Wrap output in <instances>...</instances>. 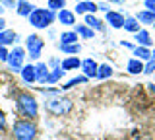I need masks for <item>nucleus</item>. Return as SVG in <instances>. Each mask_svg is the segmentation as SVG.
I'll return each instance as SVG.
<instances>
[{
	"instance_id": "f257e3e1",
	"label": "nucleus",
	"mask_w": 155,
	"mask_h": 140,
	"mask_svg": "<svg viewBox=\"0 0 155 140\" xmlns=\"http://www.w3.org/2000/svg\"><path fill=\"white\" fill-rule=\"evenodd\" d=\"M16 109H18V113L21 115V117H25V119H35L37 113H39L37 99L33 97L31 94H27V91L18 94V97H16Z\"/></svg>"
},
{
	"instance_id": "f03ea898",
	"label": "nucleus",
	"mask_w": 155,
	"mask_h": 140,
	"mask_svg": "<svg viewBox=\"0 0 155 140\" xmlns=\"http://www.w3.org/2000/svg\"><path fill=\"white\" fill-rule=\"evenodd\" d=\"M45 109L48 113L56 115V117H62V115H68L72 111V99L62 97L60 94H52L51 97H47V101H45Z\"/></svg>"
},
{
	"instance_id": "7ed1b4c3",
	"label": "nucleus",
	"mask_w": 155,
	"mask_h": 140,
	"mask_svg": "<svg viewBox=\"0 0 155 140\" xmlns=\"http://www.w3.org/2000/svg\"><path fill=\"white\" fill-rule=\"evenodd\" d=\"M12 132L16 140H35L37 127L31 119H18L12 127Z\"/></svg>"
},
{
	"instance_id": "20e7f679",
	"label": "nucleus",
	"mask_w": 155,
	"mask_h": 140,
	"mask_svg": "<svg viewBox=\"0 0 155 140\" xmlns=\"http://www.w3.org/2000/svg\"><path fill=\"white\" fill-rule=\"evenodd\" d=\"M54 20H56L54 12L48 10V8L47 10L45 8H35V10L29 14V23H31L33 27H37V29H47Z\"/></svg>"
},
{
	"instance_id": "39448f33",
	"label": "nucleus",
	"mask_w": 155,
	"mask_h": 140,
	"mask_svg": "<svg viewBox=\"0 0 155 140\" xmlns=\"http://www.w3.org/2000/svg\"><path fill=\"white\" fill-rule=\"evenodd\" d=\"M43 47H45V41L41 39L39 35H29L27 39H25V49L29 53V59L31 60H37L39 56H41V53H43Z\"/></svg>"
},
{
	"instance_id": "423d86ee",
	"label": "nucleus",
	"mask_w": 155,
	"mask_h": 140,
	"mask_svg": "<svg viewBox=\"0 0 155 140\" xmlns=\"http://www.w3.org/2000/svg\"><path fill=\"white\" fill-rule=\"evenodd\" d=\"M23 59H25V51L21 47H16L14 51H10L8 55V66L12 72H21L23 68Z\"/></svg>"
},
{
	"instance_id": "0eeeda50",
	"label": "nucleus",
	"mask_w": 155,
	"mask_h": 140,
	"mask_svg": "<svg viewBox=\"0 0 155 140\" xmlns=\"http://www.w3.org/2000/svg\"><path fill=\"white\" fill-rule=\"evenodd\" d=\"M107 23H109L110 27H114V29H120V27L124 26V16L120 12L109 10V12H107Z\"/></svg>"
},
{
	"instance_id": "6e6552de",
	"label": "nucleus",
	"mask_w": 155,
	"mask_h": 140,
	"mask_svg": "<svg viewBox=\"0 0 155 140\" xmlns=\"http://www.w3.org/2000/svg\"><path fill=\"white\" fill-rule=\"evenodd\" d=\"M19 41V35L16 31H12V29H4V31H0V45L2 47H8V45H12V43H18Z\"/></svg>"
},
{
	"instance_id": "1a4fd4ad",
	"label": "nucleus",
	"mask_w": 155,
	"mask_h": 140,
	"mask_svg": "<svg viewBox=\"0 0 155 140\" xmlns=\"http://www.w3.org/2000/svg\"><path fill=\"white\" fill-rule=\"evenodd\" d=\"M97 68H99V64H97L93 59L81 60V70H84V74L87 76V78H93V76H97Z\"/></svg>"
},
{
	"instance_id": "9d476101",
	"label": "nucleus",
	"mask_w": 155,
	"mask_h": 140,
	"mask_svg": "<svg viewBox=\"0 0 155 140\" xmlns=\"http://www.w3.org/2000/svg\"><path fill=\"white\" fill-rule=\"evenodd\" d=\"M95 10H99V8H97V4L93 0H81V2L76 4V12L78 14H93Z\"/></svg>"
},
{
	"instance_id": "9b49d317",
	"label": "nucleus",
	"mask_w": 155,
	"mask_h": 140,
	"mask_svg": "<svg viewBox=\"0 0 155 140\" xmlns=\"http://www.w3.org/2000/svg\"><path fill=\"white\" fill-rule=\"evenodd\" d=\"M21 78L25 84H33V82H37V74H35V66L33 64H23V68H21Z\"/></svg>"
},
{
	"instance_id": "f8f14e48",
	"label": "nucleus",
	"mask_w": 155,
	"mask_h": 140,
	"mask_svg": "<svg viewBox=\"0 0 155 140\" xmlns=\"http://www.w3.org/2000/svg\"><path fill=\"white\" fill-rule=\"evenodd\" d=\"M56 20L62 23V26H74L76 23V14L74 12H70V10H60L58 12V16H56Z\"/></svg>"
},
{
	"instance_id": "ddd939ff",
	"label": "nucleus",
	"mask_w": 155,
	"mask_h": 140,
	"mask_svg": "<svg viewBox=\"0 0 155 140\" xmlns=\"http://www.w3.org/2000/svg\"><path fill=\"white\" fill-rule=\"evenodd\" d=\"M33 10H35V6H33L31 2H27V0H18V4H16L18 16H25V18H29V14H31Z\"/></svg>"
},
{
	"instance_id": "4468645a",
	"label": "nucleus",
	"mask_w": 155,
	"mask_h": 140,
	"mask_svg": "<svg viewBox=\"0 0 155 140\" xmlns=\"http://www.w3.org/2000/svg\"><path fill=\"white\" fill-rule=\"evenodd\" d=\"M134 39L138 41V45H140V47H149V45L153 43L151 35H149V31H145V29L136 31V33H134Z\"/></svg>"
},
{
	"instance_id": "2eb2a0df",
	"label": "nucleus",
	"mask_w": 155,
	"mask_h": 140,
	"mask_svg": "<svg viewBox=\"0 0 155 140\" xmlns=\"http://www.w3.org/2000/svg\"><path fill=\"white\" fill-rule=\"evenodd\" d=\"M85 26L91 27L93 31H105V23L101 20H97L93 14H85Z\"/></svg>"
},
{
	"instance_id": "dca6fc26",
	"label": "nucleus",
	"mask_w": 155,
	"mask_h": 140,
	"mask_svg": "<svg viewBox=\"0 0 155 140\" xmlns=\"http://www.w3.org/2000/svg\"><path fill=\"white\" fill-rule=\"evenodd\" d=\"M80 66H81V60L78 59V56H68V59H64L60 62V68L64 72L66 70H76V68H80Z\"/></svg>"
},
{
	"instance_id": "f3484780",
	"label": "nucleus",
	"mask_w": 155,
	"mask_h": 140,
	"mask_svg": "<svg viewBox=\"0 0 155 140\" xmlns=\"http://www.w3.org/2000/svg\"><path fill=\"white\" fill-rule=\"evenodd\" d=\"M48 66L45 62H39L35 64V74H37V82H41V84H47V78H48Z\"/></svg>"
},
{
	"instance_id": "a211bd4d",
	"label": "nucleus",
	"mask_w": 155,
	"mask_h": 140,
	"mask_svg": "<svg viewBox=\"0 0 155 140\" xmlns=\"http://www.w3.org/2000/svg\"><path fill=\"white\" fill-rule=\"evenodd\" d=\"M136 20L140 23H147V26H153L155 23V12H149V10H142L136 14Z\"/></svg>"
},
{
	"instance_id": "6ab92c4d",
	"label": "nucleus",
	"mask_w": 155,
	"mask_h": 140,
	"mask_svg": "<svg viewBox=\"0 0 155 140\" xmlns=\"http://www.w3.org/2000/svg\"><path fill=\"white\" fill-rule=\"evenodd\" d=\"M126 68H128L130 74H140V72H143V62L138 60V59H130L128 64H126Z\"/></svg>"
},
{
	"instance_id": "aec40b11",
	"label": "nucleus",
	"mask_w": 155,
	"mask_h": 140,
	"mask_svg": "<svg viewBox=\"0 0 155 140\" xmlns=\"http://www.w3.org/2000/svg\"><path fill=\"white\" fill-rule=\"evenodd\" d=\"M76 33H78V37H84V39H93V35H95V31L91 29V27H87L85 23L78 26L76 27Z\"/></svg>"
},
{
	"instance_id": "412c9836",
	"label": "nucleus",
	"mask_w": 155,
	"mask_h": 140,
	"mask_svg": "<svg viewBox=\"0 0 155 140\" xmlns=\"http://www.w3.org/2000/svg\"><path fill=\"white\" fill-rule=\"evenodd\" d=\"M124 29L126 31H130V33H136V31H140V22L136 20V18H124Z\"/></svg>"
},
{
	"instance_id": "4be33fe9",
	"label": "nucleus",
	"mask_w": 155,
	"mask_h": 140,
	"mask_svg": "<svg viewBox=\"0 0 155 140\" xmlns=\"http://www.w3.org/2000/svg\"><path fill=\"white\" fill-rule=\"evenodd\" d=\"M72 43H78V33L76 31H64L60 35V45H72Z\"/></svg>"
},
{
	"instance_id": "5701e85b",
	"label": "nucleus",
	"mask_w": 155,
	"mask_h": 140,
	"mask_svg": "<svg viewBox=\"0 0 155 140\" xmlns=\"http://www.w3.org/2000/svg\"><path fill=\"white\" fill-rule=\"evenodd\" d=\"M134 55L138 60H147L149 56H151V51H149V47H134Z\"/></svg>"
},
{
	"instance_id": "b1692460",
	"label": "nucleus",
	"mask_w": 155,
	"mask_h": 140,
	"mask_svg": "<svg viewBox=\"0 0 155 140\" xmlns=\"http://www.w3.org/2000/svg\"><path fill=\"white\" fill-rule=\"evenodd\" d=\"M64 76V70L58 66V68H52V72H48V78H47V84H56L58 80Z\"/></svg>"
},
{
	"instance_id": "393cba45",
	"label": "nucleus",
	"mask_w": 155,
	"mask_h": 140,
	"mask_svg": "<svg viewBox=\"0 0 155 140\" xmlns=\"http://www.w3.org/2000/svg\"><path fill=\"white\" fill-rule=\"evenodd\" d=\"M109 76H113V66L110 64H101L99 68H97V78L105 80V78H109Z\"/></svg>"
},
{
	"instance_id": "a878e982",
	"label": "nucleus",
	"mask_w": 155,
	"mask_h": 140,
	"mask_svg": "<svg viewBox=\"0 0 155 140\" xmlns=\"http://www.w3.org/2000/svg\"><path fill=\"white\" fill-rule=\"evenodd\" d=\"M143 74H155V51H151V56L143 64Z\"/></svg>"
},
{
	"instance_id": "bb28decb",
	"label": "nucleus",
	"mask_w": 155,
	"mask_h": 140,
	"mask_svg": "<svg viewBox=\"0 0 155 140\" xmlns=\"http://www.w3.org/2000/svg\"><path fill=\"white\" fill-rule=\"evenodd\" d=\"M48 10H52V12H60V10H64L66 8V0H48Z\"/></svg>"
},
{
	"instance_id": "cd10ccee",
	"label": "nucleus",
	"mask_w": 155,
	"mask_h": 140,
	"mask_svg": "<svg viewBox=\"0 0 155 140\" xmlns=\"http://www.w3.org/2000/svg\"><path fill=\"white\" fill-rule=\"evenodd\" d=\"M84 82H87V76H76V78L68 80L66 84L62 86V90H70V88H74V86H78V84H84Z\"/></svg>"
},
{
	"instance_id": "c85d7f7f",
	"label": "nucleus",
	"mask_w": 155,
	"mask_h": 140,
	"mask_svg": "<svg viewBox=\"0 0 155 140\" xmlns=\"http://www.w3.org/2000/svg\"><path fill=\"white\" fill-rule=\"evenodd\" d=\"M60 49H62V53L74 55V53H80L81 51V47H80V43H72V45H60Z\"/></svg>"
},
{
	"instance_id": "c756f323",
	"label": "nucleus",
	"mask_w": 155,
	"mask_h": 140,
	"mask_svg": "<svg viewBox=\"0 0 155 140\" xmlns=\"http://www.w3.org/2000/svg\"><path fill=\"white\" fill-rule=\"evenodd\" d=\"M8 55H10V53H8V49H6V47H2V45H0V62H8Z\"/></svg>"
},
{
	"instance_id": "7c9ffc66",
	"label": "nucleus",
	"mask_w": 155,
	"mask_h": 140,
	"mask_svg": "<svg viewBox=\"0 0 155 140\" xmlns=\"http://www.w3.org/2000/svg\"><path fill=\"white\" fill-rule=\"evenodd\" d=\"M0 4H2L4 8H14L18 4V0H0Z\"/></svg>"
},
{
	"instance_id": "2f4dec72",
	"label": "nucleus",
	"mask_w": 155,
	"mask_h": 140,
	"mask_svg": "<svg viewBox=\"0 0 155 140\" xmlns=\"http://www.w3.org/2000/svg\"><path fill=\"white\" fill-rule=\"evenodd\" d=\"M4 128H6V115L0 111V132H4Z\"/></svg>"
},
{
	"instance_id": "473e14b6",
	"label": "nucleus",
	"mask_w": 155,
	"mask_h": 140,
	"mask_svg": "<svg viewBox=\"0 0 155 140\" xmlns=\"http://www.w3.org/2000/svg\"><path fill=\"white\" fill-rule=\"evenodd\" d=\"M145 10L155 12V0H145Z\"/></svg>"
},
{
	"instance_id": "72a5a7b5",
	"label": "nucleus",
	"mask_w": 155,
	"mask_h": 140,
	"mask_svg": "<svg viewBox=\"0 0 155 140\" xmlns=\"http://www.w3.org/2000/svg\"><path fill=\"white\" fill-rule=\"evenodd\" d=\"M97 8H99V10H103V12H109V6H107V2H101V4H97Z\"/></svg>"
},
{
	"instance_id": "f704fd0d",
	"label": "nucleus",
	"mask_w": 155,
	"mask_h": 140,
	"mask_svg": "<svg viewBox=\"0 0 155 140\" xmlns=\"http://www.w3.org/2000/svg\"><path fill=\"white\" fill-rule=\"evenodd\" d=\"M51 66H52V68H58V66H60V60H58V59H51Z\"/></svg>"
},
{
	"instance_id": "c9c22d12",
	"label": "nucleus",
	"mask_w": 155,
	"mask_h": 140,
	"mask_svg": "<svg viewBox=\"0 0 155 140\" xmlns=\"http://www.w3.org/2000/svg\"><path fill=\"white\" fill-rule=\"evenodd\" d=\"M4 29H6V20L0 18V31H4Z\"/></svg>"
},
{
	"instance_id": "e433bc0d",
	"label": "nucleus",
	"mask_w": 155,
	"mask_h": 140,
	"mask_svg": "<svg viewBox=\"0 0 155 140\" xmlns=\"http://www.w3.org/2000/svg\"><path fill=\"white\" fill-rule=\"evenodd\" d=\"M120 45H122V47H124V49H134V47H132V45H130V43H126V41H122V43H120Z\"/></svg>"
},
{
	"instance_id": "4c0bfd02",
	"label": "nucleus",
	"mask_w": 155,
	"mask_h": 140,
	"mask_svg": "<svg viewBox=\"0 0 155 140\" xmlns=\"http://www.w3.org/2000/svg\"><path fill=\"white\" fill-rule=\"evenodd\" d=\"M109 4H124V0H107Z\"/></svg>"
},
{
	"instance_id": "58836bf2",
	"label": "nucleus",
	"mask_w": 155,
	"mask_h": 140,
	"mask_svg": "<svg viewBox=\"0 0 155 140\" xmlns=\"http://www.w3.org/2000/svg\"><path fill=\"white\" fill-rule=\"evenodd\" d=\"M147 86H149V90H151V94L155 95V84H147Z\"/></svg>"
},
{
	"instance_id": "ea45409f",
	"label": "nucleus",
	"mask_w": 155,
	"mask_h": 140,
	"mask_svg": "<svg viewBox=\"0 0 155 140\" xmlns=\"http://www.w3.org/2000/svg\"><path fill=\"white\" fill-rule=\"evenodd\" d=\"M4 12V8H2V4H0V14H2Z\"/></svg>"
},
{
	"instance_id": "a19ab883",
	"label": "nucleus",
	"mask_w": 155,
	"mask_h": 140,
	"mask_svg": "<svg viewBox=\"0 0 155 140\" xmlns=\"http://www.w3.org/2000/svg\"><path fill=\"white\" fill-rule=\"evenodd\" d=\"M0 82H2V74H0Z\"/></svg>"
},
{
	"instance_id": "79ce46f5",
	"label": "nucleus",
	"mask_w": 155,
	"mask_h": 140,
	"mask_svg": "<svg viewBox=\"0 0 155 140\" xmlns=\"http://www.w3.org/2000/svg\"><path fill=\"white\" fill-rule=\"evenodd\" d=\"M153 27H155V23H153Z\"/></svg>"
}]
</instances>
